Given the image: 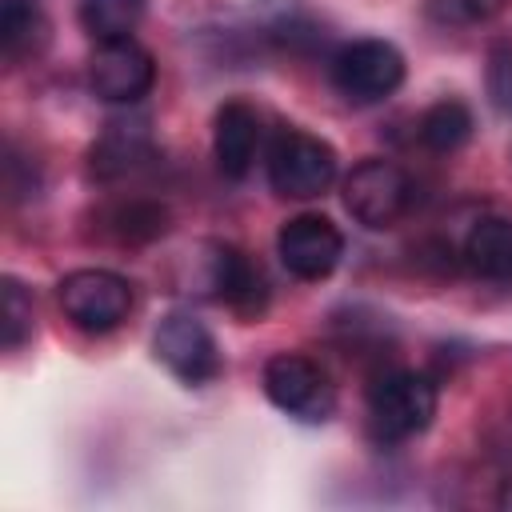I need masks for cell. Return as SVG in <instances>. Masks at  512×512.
<instances>
[{
	"mask_svg": "<svg viewBox=\"0 0 512 512\" xmlns=\"http://www.w3.org/2000/svg\"><path fill=\"white\" fill-rule=\"evenodd\" d=\"M156 84V60L136 40H112L96 44L88 60V88L104 104H136Z\"/></svg>",
	"mask_w": 512,
	"mask_h": 512,
	"instance_id": "obj_9",
	"label": "cell"
},
{
	"mask_svg": "<svg viewBox=\"0 0 512 512\" xmlns=\"http://www.w3.org/2000/svg\"><path fill=\"white\" fill-rule=\"evenodd\" d=\"M264 396L280 412H288V416H296L304 424H324L336 412V384L328 380V372L316 360H308L300 352L268 356V364H264Z\"/></svg>",
	"mask_w": 512,
	"mask_h": 512,
	"instance_id": "obj_4",
	"label": "cell"
},
{
	"mask_svg": "<svg viewBox=\"0 0 512 512\" xmlns=\"http://www.w3.org/2000/svg\"><path fill=\"white\" fill-rule=\"evenodd\" d=\"M336 180V148L304 128H284L268 148V184L284 200L324 196Z\"/></svg>",
	"mask_w": 512,
	"mask_h": 512,
	"instance_id": "obj_2",
	"label": "cell"
},
{
	"mask_svg": "<svg viewBox=\"0 0 512 512\" xmlns=\"http://www.w3.org/2000/svg\"><path fill=\"white\" fill-rule=\"evenodd\" d=\"M32 336V292L4 276L0 280V340H4V352H16L24 340Z\"/></svg>",
	"mask_w": 512,
	"mask_h": 512,
	"instance_id": "obj_18",
	"label": "cell"
},
{
	"mask_svg": "<svg viewBox=\"0 0 512 512\" xmlns=\"http://www.w3.org/2000/svg\"><path fill=\"white\" fill-rule=\"evenodd\" d=\"M276 256L296 280H324L336 272L344 256V236L340 228L320 216V212H300L280 224L276 232Z\"/></svg>",
	"mask_w": 512,
	"mask_h": 512,
	"instance_id": "obj_8",
	"label": "cell"
},
{
	"mask_svg": "<svg viewBox=\"0 0 512 512\" xmlns=\"http://www.w3.org/2000/svg\"><path fill=\"white\" fill-rule=\"evenodd\" d=\"M420 144L428 152H456L472 136V108L464 100H436L420 116Z\"/></svg>",
	"mask_w": 512,
	"mask_h": 512,
	"instance_id": "obj_16",
	"label": "cell"
},
{
	"mask_svg": "<svg viewBox=\"0 0 512 512\" xmlns=\"http://www.w3.org/2000/svg\"><path fill=\"white\" fill-rule=\"evenodd\" d=\"M500 8H504V0H444V20L476 24V20H492Z\"/></svg>",
	"mask_w": 512,
	"mask_h": 512,
	"instance_id": "obj_20",
	"label": "cell"
},
{
	"mask_svg": "<svg viewBox=\"0 0 512 512\" xmlns=\"http://www.w3.org/2000/svg\"><path fill=\"white\" fill-rule=\"evenodd\" d=\"M256 148H260V116H256V108L244 104V100L220 104L216 108V124H212V156H216V168L228 180H244L252 172Z\"/></svg>",
	"mask_w": 512,
	"mask_h": 512,
	"instance_id": "obj_11",
	"label": "cell"
},
{
	"mask_svg": "<svg viewBox=\"0 0 512 512\" xmlns=\"http://www.w3.org/2000/svg\"><path fill=\"white\" fill-rule=\"evenodd\" d=\"M208 248H212V256H208V276H204L208 292H212L220 304L236 308L240 316H260L264 304H268L264 272H260L240 248H232V244H208Z\"/></svg>",
	"mask_w": 512,
	"mask_h": 512,
	"instance_id": "obj_10",
	"label": "cell"
},
{
	"mask_svg": "<svg viewBox=\"0 0 512 512\" xmlns=\"http://www.w3.org/2000/svg\"><path fill=\"white\" fill-rule=\"evenodd\" d=\"M332 88L352 104H376L388 100L404 84V56L388 40H352L344 44L328 64Z\"/></svg>",
	"mask_w": 512,
	"mask_h": 512,
	"instance_id": "obj_5",
	"label": "cell"
},
{
	"mask_svg": "<svg viewBox=\"0 0 512 512\" xmlns=\"http://www.w3.org/2000/svg\"><path fill=\"white\" fill-rule=\"evenodd\" d=\"M412 204V180L400 164L392 160H360L348 176H344V208L356 224L380 232L392 228Z\"/></svg>",
	"mask_w": 512,
	"mask_h": 512,
	"instance_id": "obj_6",
	"label": "cell"
},
{
	"mask_svg": "<svg viewBox=\"0 0 512 512\" xmlns=\"http://www.w3.org/2000/svg\"><path fill=\"white\" fill-rule=\"evenodd\" d=\"M56 300L72 328L88 336H104L128 320L132 284L108 268H76L56 284Z\"/></svg>",
	"mask_w": 512,
	"mask_h": 512,
	"instance_id": "obj_3",
	"label": "cell"
},
{
	"mask_svg": "<svg viewBox=\"0 0 512 512\" xmlns=\"http://www.w3.org/2000/svg\"><path fill=\"white\" fill-rule=\"evenodd\" d=\"M152 352L156 360L180 380V384H208L220 376L224 360H220V348H216V336L208 332L204 320L188 316V312H168L160 324H156V336H152Z\"/></svg>",
	"mask_w": 512,
	"mask_h": 512,
	"instance_id": "obj_7",
	"label": "cell"
},
{
	"mask_svg": "<svg viewBox=\"0 0 512 512\" xmlns=\"http://www.w3.org/2000/svg\"><path fill=\"white\" fill-rule=\"evenodd\" d=\"M44 40H48L44 0H4L0 4V52L8 64L40 52Z\"/></svg>",
	"mask_w": 512,
	"mask_h": 512,
	"instance_id": "obj_14",
	"label": "cell"
},
{
	"mask_svg": "<svg viewBox=\"0 0 512 512\" xmlns=\"http://www.w3.org/2000/svg\"><path fill=\"white\" fill-rule=\"evenodd\" d=\"M152 152V132H148V120H108V128L100 132V140L92 144L88 152V164L100 180H116L124 176L128 168H136L144 156Z\"/></svg>",
	"mask_w": 512,
	"mask_h": 512,
	"instance_id": "obj_12",
	"label": "cell"
},
{
	"mask_svg": "<svg viewBox=\"0 0 512 512\" xmlns=\"http://www.w3.org/2000/svg\"><path fill=\"white\" fill-rule=\"evenodd\" d=\"M464 264L484 280H508L512 276V220L484 216L464 236Z\"/></svg>",
	"mask_w": 512,
	"mask_h": 512,
	"instance_id": "obj_13",
	"label": "cell"
},
{
	"mask_svg": "<svg viewBox=\"0 0 512 512\" xmlns=\"http://www.w3.org/2000/svg\"><path fill=\"white\" fill-rule=\"evenodd\" d=\"M148 0H80V28L96 44L132 40V32L144 20Z\"/></svg>",
	"mask_w": 512,
	"mask_h": 512,
	"instance_id": "obj_15",
	"label": "cell"
},
{
	"mask_svg": "<svg viewBox=\"0 0 512 512\" xmlns=\"http://www.w3.org/2000/svg\"><path fill=\"white\" fill-rule=\"evenodd\" d=\"M488 96L500 112H512V44H492L488 52Z\"/></svg>",
	"mask_w": 512,
	"mask_h": 512,
	"instance_id": "obj_19",
	"label": "cell"
},
{
	"mask_svg": "<svg viewBox=\"0 0 512 512\" xmlns=\"http://www.w3.org/2000/svg\"><path fill=\"white\" fill-rule=\"evenodd\" d=\"M108 228L124 244H148V240H156V236L168 232V208L156 204V200H128V204H120L112 212Z\"/></svg>",
	"mask_w": 512,
	"mask_h": 512,
	"instance_id": "obj_17",
	"label": "cell"
},
{
	"mask_svg": "<svg viewBox=\"0 0 512 512\" xmlns=\"http://www.w3.org/2000/svg\"><path fill=\"white\" fill-rule=\"evenodd\" d=\"M436 400L440 396H436L432 376L412 372V368L380 372L368 384V424H372V436L384 440V444H400V440L420 436L432 424V416H436Z\"/></svg>",
	"mask_w": 512,
	"mask_h": 512,
	"instance_id": "obj_1",
	"label": "cell"
}]
</instances>
